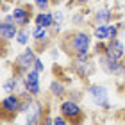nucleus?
<instances>
[{"mask_svg": "<svg viewBox=\"0 0 125 125\" xmlns=\"http://www.w3.org/2000/svg\"><path fill=\"white\" fill-rule=\"evenodd\" d=\"M4 2H13V0H4Z\"/></svg>", "mask_w": 125, "mask_h": 125, "instance_id": "obj_30", "label": "nucleus"}, {"mask_svg": "<svg viewBox=\"0 0 125 125\" xmlns=\"http://www.w3.org/2000/svg\"><path fill=\"white\" fill-rule=\"evenodd\" d=\"M88 2H91V0H72V2H68V4H79V5H86Z\"/></svg>", "mask_w": 125, "mask_h": 125, "instance_id": "obj_26", "label": "nucleus"}, {"mask_svg": "<svg viewBox=\"0 0 125 125\" xmlns=\"http://www.w3.org/2000/svg\"><path fill=\"white\" fill-rule=\"evenodd\" d=\"M47 104L43 100H39V96H34L31 102L29 109L25 113V125H41L45 115H47Z\"/></svg>", "mask_w": 125, "mask_h": 125, "instance_id": "obj_8", "label": "nucleus"}, {"mask_svg": "<svg viewBox=\"0 0 125 125\" xmlns=\"http://www.w3.org/2000/svg\"><path fill=\"white\" fill-rule=\"evenodd\" d=\"M54 125H70V122H68L66 118L59 113L57 116H54Z\"/></svg>", "mask_w": 125, "mask_h": 125, "instance_id": "obj_21", "label": "nucleus"}, {"mask_svg": "<svg viewBox=\"0 0 125 125\" xmlns=\"http://www.w3.org/2000/svg\"><path fill=\"white\" fill-rule=\"evenodd\" d=\"M123 95H125V84H123Z\"/></svg>", "mask_w": 125, "mask_h": 125, "instance_id": "obj_29", "label": "nucleus"}, {"mask_svg": "<svg viewBox=\"0 0 125 125\" xmlns=\"http://www.w3.org/2000/svg\"><path fill=\"white\" fill-rule=\"evenodd\" d=\"M50 29H47V27H41V25H36L32 29V39L36 41V45L38 47H41V48H45L47 45L50 43Z\"/></svg>", "mask_w": 125, "mask_h": 125, "instance_id": "obj_13", "label": "nucleus"}, {"mask_svg": "<svg viewBox=\"0 0 125 125\" xmlns=\"http://www.w3.org/2000/svg\"><path fill=\"white\" fill-rule=\"evenodd\" d=\"M68 95H70L68 98H72V100H75V102H79V100H81L82 96H84L81 91H68Z\"/></svg>", "mask_w": 125, "mask_h": 125, "instance_id": "obj_24", "label": "nucleus"}, {"mask_svg": "<svg viewBox=\"0 0 125 125\" xmlns=\"http://www.w3.org/2000/svg\"><path fill=\"white\" fill-rule=\"evenodd\" d=\"M39 55L36 54V50L32 47H25V50L16 55V59L13 62V73H18V75H25L27 72H31L34 64H36Z\"/></svg>", "mask_w": 125, "mask_h": 125, "instance_id": "obj_4", "label": "nucleus"}, {"mask_svg": "<svg viewBox=\"0 0 125 125\" xmlns=\"http://www.w3.org/2000/svg\"><path fill=\"white\" fill-rule=\"evenodd\" d=\"M11 14H13V20L18 27H29L31 21H34V7L31 4L14 5Z\"/></svg>", "mask_w": 125, "mask_h": 125, "instance_id": "obj_9", "label": "nucleus"}, {"mask_svg": "<svg viewBox=\"0 0 125 125\" xmlns=\"http://www.w3.org/2000/svg\"><path fill=\"white\" fill-rule=\"evenodd\" d=\"M93 16H95V25H107V23L113 21L115 13H113V9H109V7H98L93 13Z\"/></svg>", "mask_w": 125, "mask_h": 125, "instance_id": "obj_15", "label": "nucleus"}, {"mask_svg": "<svg viewBox=\"0 0 125 125\" xmlns=\"http://www.w3.org/2000/svg\"><path fill=\"white\" fill-rule=\"evenodd\" d=\"M93 38L96 41H107V39H109V23L107 25H95Z\"/></svg>", "mask_w": 125, "mask_h": 125, "instance_id": "obj_18", "label": "nucleus"}, {"mask_svg": "<svg viewBox=\"0 0 125 125\" xmlns=\"http://www.w3.org/2000/svg\"><path fill=\"white\" fill-rule=\"evenodd\" d=\"M72 23H73V25H82V23H84V14H82V13L73 14V16H72Z\"/></svg>", "mask_w": 125, "mask_h": 125, "instance_id": "obj_23", "label": "nucleus"}, {"mask_svg": "<svg viewBox=\"0 0 125 125\" xmlns=\"http://www.w3.org/2000/svg\"><path fill=\"white\" fill-rule=\"evenodd\" d=\"M34 23L36 25H41V27H47V29H52L54 27V11H38L34 14Z\"/></svg>", "mask_w": 125, "mask_h": 125, "instance_id": "obj_16", "label": "nucleus"}, {"mask_svg": "<svg viewBox=\"0 0 125 125\" xmlns=\"http://www.w3.org/2000/svg\"><path fill=\"white\" fill-rule=\"evenodd\" d=\"M48 91H50V95H52L54 98H64L68 95V86L64 84L62 79L55 77L54 81H50V84H48Z\"/></svg>", "mask_w": 125, "mask_h": 125, "instance_id": "obj_14", "label": "nucleus"}, {"mask_svg": "<svg viewBox=\"0 0 125 125\" xmlns=\"http://www.w3.org/2000/svg\"><path fill=\"white\" fill-rule=\"evenodd\" d=\"M98 2H102V0H98Z\"/></svg>", "mask_w": 125, "mask_h": 125, "instance_id": "obj_31", "label": "nucleus"}, {"mask_svg": "<svg viewBox=\"0 0 125 125\" xmlns=\"http://www.w3.org/2000/svg\"><path fill=\"white\" fill-rule=\"evenodd\" d=\"M91 39L93 34H89L88 31H73L68 32L64 38H61V48L68 57H77L81 54L89 52Z\"/></svg>", "mask_w": 125, "mask_h": 125, "instance_id": "obj_1", "label": "nucleus"}, {"mask_svg": "<svg viewBox=\"0 0 125 125\" xmlns=\"http://www.w3.org/2000/svg\"><path fill=\"white\" fill-rule=\"evenodd\" d=\"M62 23H64V13L59 11V9H55L54 11V27L50 31H52L54 34H59L61 29H62Z\"/></svg>", "mask_w": 125, "mask_h": 125, "instance_id": "obj_19", "label": "nucleus"}, {"mask_svg": "<svg viewBox=\"0 0 125 125\" xmlns=\"http://www.w3.org/2000/svg\"><path fill=\"white\" fill-rule=\"evenodd\" d=\"M50 4H52V0H34V7L39 11H48Z\"/></svg>", "mask_w": 125, "mask_h": 125, "instance_id": "obj_20", "label": "nucleus"}, {"mask_svg": "<svg viewBox=\"0 0 125 125\" xmlns=\"http://www.w3.org/2000/svg\"><path fill=\"white\" fill-rule=\"evenodd\" d=\"M98 66L100 70L111 77H125V62L123 59H113L109 55H98Z\"/></svg>", "mask_w": 125, "mask_h": 125, "instance_id": "obj_7", "label": "nucleus"}, {"mask_svg": "<svg viewBox=\"0 0 125 125\" xmlns=\"http://www.w3.org/2000/svg\"><path fill=\"white\" fill-rule=\"evenodd\" d=\"M23 96L16 93H7L2 98V118L5 122L14 120L16 115H21V107H23Z\"/></svg>", "mask_w": 125, "mask_h": 125, "instance_id": "obj_5", "label": "nucleus"}, {"mask_svg": "<svg viewBox=\"0 0 125 125\" xmlns=\"http://www.w3.org/2000/svg\"><path fill=\"white\" fill-rule=\"evenodd\" d=\"M93 55L91 52H86V54H81L77 57H72V64H70V70L75 73L79 79H88L89 75H93L96 66H95V61H93Z\"/></svg>", "mask_w": 125, "mask_h": 125, "instance_id": "obj_2", "label": "nucleus"}, {"mask_svg": "<svg viewBox=\"0 0 125 125\" xmlns=\"http://www.w3.org/2000/svg\"><path fill=\"white\" fill-rule=\"evenodd\" d=\"M32 39V31H29V27H20L18 36H16V43L21 45V47H29Z\"/></svg>", "mask_w": 125, "mask_h": 125, "instance_id": "obj_17", "label": "nucleus"}, {"mask_svg": "<svg viewBox=\"0 0 125 125\" xmlns=\"http://www.w3.org/2000/svg\"><path fill=\"white\" fill-rule=\"evenodd\" d=\"M18 31H20V27L16 25L14 21L2 18V21H0V38H2V45H5L7 41H13V39H16V36H18Z\"/></svg>", "mask_w": 125, "mask_h": 125, "instance_id": "obj_11", "label": "nucleus"}, {"mask_svg": "<svg viewBox=\"0 0 125 125\" xmlns=\"http://www.w3.org/2000/svg\"><path fill=\"white\" fill-rule=\"evenodd\" d=\"M34 68H36L38 72H41V73H43V70H45V64H43L41 57H38V61H36V64H34Z\"/></svg>", "mask_w": 125, "mask_h": 125, "instance_id": "obj_25", "label": "nucleus"}, {"mask_svg": "<svg viewBox=\"0 0 125 125\" xmlns=\"http://www.w3.org/2000/svg\"><path fill=\"white\" fill-rule=\"evenodd\" d=\"M59 113L66 118L70 125H82L84 120H86V113L81 107V104L72 98H64L59 104Z\"/></svg>", "mask_w": 125, "mask_h": 125, "instance_id": "obj_3", "label": "nucleus"}, {"mask_svg": "<svg viewBox=\"0 0 125 125\" xmlns=\"http://www.w3.org/2000/svg\"><path fill=\"white\" fill-rule=\"evenodd\" d=\"M50 55H52L54 59H57V55H59V50H52V52H50Z\"/></svg>", "mask_w": 125, "mask_h": 125, "instance_id": "obj_27", "label": "nucleus"}, {"mask_svg": "<svg viewBox=\"0 0 125 125\" xmlns=\"http://www.w3.org/2000/svg\"><path fill=\"white\" fill-rule=\"evenodd\" d=\"M41 125H54V116H52V113H50V109H47V115H45Z\"/></svg>", "mask_w": 125, "mask_h": 125, "instance_id": "obj_22", "label": "nucleus"}, {"mask_svg": "<svg viewBox=\"0 0 125 125\" xmlns=\"http://www.w3.org/2000/svg\"><path fill=\"white\" fill-rule=\"evenodd\" d=\"M86 95L89 96V100H91L96 107H100V109H104V111L111 109L109 89H107L104 84H89L88 89H86Z\"/></svg>", "mask_w": 125, "mask_h": 125, "instance_id": "obj_6", "label": "nucleus"}, {"mask_svg": "<svg viewBox=\"0 0 125 125\" xmlns=\"http://www.w3.org/2000/svg\"><path fill=\"white\" fill-rule=\"evenodd\" d=\"M13 125H25V123H20V122H13Z\"/></svg>", "mask_w": 125, "mask_h": 125, "instance_id": "obj_28", "label": "nucleus"}, {"mask_svg": "<svg viewBox=\"0 0 125 125\" xmlns=\"http://www.w3.org/2000/svg\"><path fill=\"white\" fill-rule=\"evenodd\" d=\"M39 79H41V72H38L36 68H32L31 72L25 73V89L29 95H32V96L41 95V82H39Z\"/></svg>", "mask_w": 125, "mask_h": 125, "instance_id": "obj_10", "label": "nucleus"}, {"mask_svg": "<svg viewBox=\"0 0 125 125\" xmlns=\"http://www.w3.org/2000/svg\"><path fill=\"white\" fill-rule=\"evenodd\" d=\"M105 55H109L113 59H123L125 57V45L120 38L107 39L105 41Z\"/></svg>", "mask_w": 125, "mask_h": 125, "instance_id": "obj_12", "label": "nucleus"}]
</instances>
